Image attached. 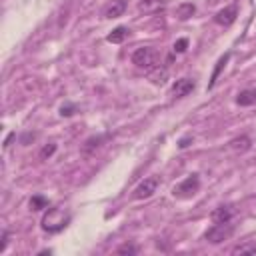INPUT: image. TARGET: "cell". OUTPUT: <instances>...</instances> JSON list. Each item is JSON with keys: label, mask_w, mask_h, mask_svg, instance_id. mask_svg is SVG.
<instances>
[{"label": "cell", "mask_w": 256, "mask_h": 256, "mask_svg": "<svg viewBox=\"0 0 256 256\" xmlns=\"http://www.w3.org/2000/svg\"><path fill=\"white\" fill-rule=\"evenodd\" d=\"M70 220H72L70 212H66L64 208H58V206H50V208H46V212L40 220V226L48 234H58L68 226Z\"/></svg>", "instance_id": "obj_1"}, {"label": "cell", "mask_w": 256, "mask_h": 256, "mask_svg": "<svg viewBox=\"0 0 256 256\" xmlns=\"http://www.w3.org/2000/svg\"><path fill=\"white\" fill-rule=\"evenodd\" d=\"M132 64L140 70L152 72L154 68L160 66V54L152 46H140V48H136L132 52Z\"/></svg>", "instance_id": "obj_2"}, {"label": "cell", "mask_w": 256, "mask_h": 256, "mask_svg": "<svg viewBox=\"0 0 256 256\" xmlns=\"http://www.w3.org/2000/svg\"><path fill=\"white\" fill-rule=\"evenodd\" d=\"M234 234V224H230V222H214L212 226L204 232V240L206 242H210V244H222L224 240H228L230 236Z\"/></svg>", "instance_id": "obj_3"}, {"label": "cell", "mask_w": 256, "mask_h": 256, "mask_svg": "<svg viewBox=\"0 0 256 256\" xmlns=\"http://www.w3.org/2000/svg\"><path fill=\"white\" fill-rule=\"evenodd\" d=\"M198 188H200V178H198V174H190V176H186L180 184H176L174 188H172V194L176 196V198H190V196H194L196 192H198Z\"/></svg>", "instance_id": "obj_4"}, {"label": "cell", "mask_w": 256, "mask_h": 256, "mask_svg": "<svg viewBox=\"0 0 256 256\" xmlns=\"http://www.w3.org/2000/svg\"><path fill=\"white\" fill-rule=\"evenodd\" d=\"M158 184H160V178H158V176H148V178H144V180L136 186V190H134V198H136V200H146V198H150L154 192H156Z\"/></svg>", "instance_id": "obj_5"}, {"label": "cell", "mask_w": 256, "mask_h": 256, "mask_svg": "<svg viewBox=\"0 0 256 256\" xmlns=\"http://www.w3.org/2000/svg\"><path fill=\"white\" fill-rule=\"evenodd\" d=\"M236 18H238V6H236V4L224 6L222 10H218V12L214 14V22H216L218 26H224V28L232 26V24L236 22Z\"/></svg>", "instance_id": "obj_6"}, {"label": "cell", "mask_w": 256, "mask_h": 256, "mask_svg": "<svg viewBox=\"0 0 256 256\" xmlns=\"http://www.w3.org/2000/svg\"><path fill=\"white\" fill-rule=\"evenodd\" d=\"M194 88H196L194 78H180L172 84V94L176 96V98H184V96H188Z\"/></svg>", "instance_id": "obj_7"}, {"label": "cell", "mask_w": 256, "mask_h": 256, "mask_svg": "<svg viewBox=\"0 0 256 256\" xmlns=\"http://www.w3.org/2000/svg\"><path fill=\"white\" fill-rule=\"evenodd\" d=\"M234 216V206L232 204H220L210 212V220L212 222H230Z\"/></svg>", "instance_id": "obj_8"}, {"label": "cell", "mask_w": 256, "mask_h": 256, "mask_svg": "<svg viewBox=\"0 0 256 256\" xmlns=\"http://www.w3.org/2000/svg\"><path fill=\"white\" fill-rule=\"evenodd\" d=\"M126 8H128L126 0H112V2L106 4L102 14H104V18H118V16H122L126 12Z\"/></svg>", "instance_id": "obj_9"}, {"label": "cell", "mask_w": 256, "mask_h": 256, "mask_svg": "<svg viewBox=\"0 0 256 256\" xmlns=\"http://www.w3.org/2000/svg\"><path fill=\"white\" fill-rule=\"evenodd\" d=\"M108 136L106 134H98V136H90V138H86L84 140V144H82V154H92V152H96V150H98L102 144H104V140H106Z\"/></svg>", "instance_id": "obj_10"}, {"label": "cell", "mask_w": 256, "mask_h": 256, "mask_svg": "<svg viewBox=\"0 0 256 256\" xmlns=\"http://www.w3.org/2000/svg\"><path fill=\"white\" fill-rule=\"evenodd\" d=\"M236 104L238 106H254L256 104V88H246V90L238 92Z\"/></svg>", "instance_id": "obj_11"}, {"label": "cell", "mask_w": 256, "mask_h": 256, "mask_svg": "<svg viewBox=\"0 0 256 256\" xmlns=\"http://www.w3.org/2000/svg\"><path fill=\"white\" fill-rule=\"evenodd\" d=\"M228 146H230L234 152H248V150L252 148V140H250L246 134H240V136L232 138V140L228 142Z\"/></svg>", "instance_id": "obj_12"}, {"label": "cell", "mask_w": 256, "mask_h": 256, "mask_svg": "<svg viewBox=\"0 0 256 256\" xmlns=\"http://www.w3.org/2000/svg\"><path fill=\"white\" fill-rule=\"evenodd\" d=\"M228 60H230V52H226L224 56H220V58H218L216 66H214V72H212V76H210V82H208V90H212V88H214V84H216V80H218L220 72L224 70V66H226V62H228Z\"/></svg>", "instance_id": "obj_13"}, {"label": "cell", "mask_w": 256, "mask_h": 256, "mask_svg": "<svg viewBox=\"0 0 256 256\" xmlns=\"http://www.w3.org/2000/svg\"><path fill=\"white\" fill-rule=\"evenodd\" d=\"M194 12H196V4H192V2H182L176 6V18L182 22L194 16Z\"/></svg>", "instance_id": "obj_14"}, {"label": "cell", "mask_w": 256, "mask_h": 256, "mask_svg": "<svg viewBox=\"0 0 256 256\" xmlns=\"http://www.w3.org/2000/svg\"><path fill=\"white\" fill-rule=\"evenodd\" d=\"M128 32H130V30H128L126 26H116V28L110 32V34L106 36V40H108V42H112V44H120V42H124V40H126Z\"/></svg>", "instance_id": "obj_15"}, {"label": "cell", "mask_w": 256, "mask_h": 256, "mask_svg": "<svg viewBox=\"0 0 256 256\" xmlns=\"http://www.w3.org/2000/svg\"><path fill=\"white\" fill-rule=\"evenodd\" d=\"M50 206V202H48V198H44L42 194H34L30 198V210L32 212H38V210H44V208H48Z\"/></svg>", "instance_id": "obj_16"}, {"label": "cell", "mask_w": 256, "mask_h": 256, "mask_svg": "<svg viewBox=\"0 0 256 256\" xmlns=\"http://www.w3.org/2000/svg\"><path fill=\"white\" fill-rule=\"evenodd\" d=\"M232 254H256V240H246L232 248Z\"/></svg>", "instance_id": "obj_17"}, {"label": "cell", "mask_w": 256, "mask_h": 256, "mask_svg": "<svg viewBox=\"0 0 256 256\" xmlns=\"http://www.w3.org/2000/svg\"><path fill=\"white\" fill-rule=\"evenodd\" d=\"M138 8L140 10H144V12H148V10H162L164 8V0H144V2H140L138 4Z\"/></svg>", "instance_id": "obj_18"}, {"label": "cell", "mask_w": 256, "mask_h": 256, "mask_svg": "<svg viewBox=\"0 0 256 256\" xmlns=\"http://www.w3.org/2000/svg\"><path fill=\"white\" fill-rule=\"evenodd\" d=\"M76 112H78V106L72 104V102H66V104L60 106V116H64V118H70V116H74Z\"/></svg>", "instance_id": "obj_19"}, {"label": "cell", "mask_w": 256, "mask_h": 256, "mask_svg": "<svg viewBox=\"0 0 256 256\" xmlns=\"http://www.w3.org/2000/svg\"><path fill=\"white\" fill-rule=\"evenodd\" d=\"M54 152H56V142H48L46 146H42V150H40L38 156H40V160H48Z\"/></svg>", "instance_id": "obj_20"}, {"label": "cell", "mask_w": 256, "mask_h": 256, "mask_svg": "<svg viewBox=\"0 0 256 256\" xmlns=\"http://www.w3.org/2000/svg\"><path fill=\"white\" fill-rule=\"evenodd\" d=\"M116 254H138V246H134L132 242H126V244L118 246Z\"/></svg>", "instance_id": "obj_21"}, {"label": "cell", "mask_w": 256, "mask_h": 256, "mask_svg": "<svg viewBox=\"0 0 256 256\" xmlns=\"http://www.w3.org/2000/svg\"><path fill=\"white\" fill-rule=\"evenodd\" d=\"M186 48H188V38H180V40H176V42H174V46H172V50H174L176 54L186 52Z\"/></svg>", "instance_id": "obj_22"}, {"label": "cell", "mask_w": 256, "mask_h": 256, "mask_svg": "<svg viewBox=\"0 0 256 256\" xmlns=\"http://www.w3.org/2000/svg\"><path fill=\"white\" fill-rule=\"evenodd\" d=\"M36 136H38L36 132H26V134H22V136H20V144L28 146L30 142H34V138H36Z\"/></svg>", "instance_id": "obj_23"}, {"label": "cell", "mask_w": 256, "mask_h": 256, "mask_svg": "<svg viewBox=\"0 0 256 256\" xmlns=\"http://www.w3.org/2000/svg\"><path fill=\"white\" fill-rule=\"evenodd\" d=\"M192 142H194V138H192V136H184V138H180V142H178V148H180V150H184V148H188Z\"/></svg>", "instance_id": "obj_24"}, {"label": "cell", "mask_w": 256, "mask_h": 256, "mask_svg": "<svg viewBox=\"0 0 256 256\" xmlns=\"http://www.w3.org/2000/svg\"><path fill=\"white\" fill-rule=\"evenodd\" d=\"M8 238H10L8 230H2V244H0V252H4V250H6V246H8Z\"/></svg>", "instance_id": "obj_25"}, {"label": "cell", "mask_w": 256, "mask_h": 256, "mask_svg": "<svg viewBox=\"0 0 256 256\" xmlns=\"http://www.w3.org/2000/svg\"><path fill=\"white\" fill-rule=\"evenodd\" d=\"M12 138H16V132H10V134L6 136V140H4V148H8V146H10V142H12Z\"/></svg>", "instance_id": "obj_26"}]
</instances>
